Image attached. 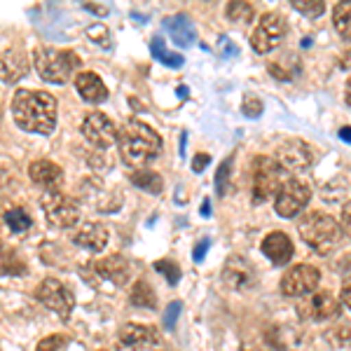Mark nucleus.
<instances>
[{"mask_svg":"<svg viewBox=\"0 0 351 351\" xmlns=\"http://www.w3.org/2000/svg\"><path fill=\"white\" fill-rule=\"evenodd\" d=\"M12 117L28 134H52L56 127V101L49 92L19 89L12 96Z\"/></svg>","mask_w":351,"mask_h":351,"instance_id":"nucleus-1","label":"nucleus"},{"mask_svg":"<svg viewBox=\"0 0 351 351\" xmlns=\"http://www.w3.org/2000/svg\"><path fill=\"white\" fill-rule=\"evenodd\" d=\"M117 145H120V155L127 167L145 169L160 155L162 150V136L148 124L132 120L117 132Z\"/></svg>","mask_w":351,"mask_h":351,"instance_id":"nucleus-2","label":"nucleus"},{"mask_svg":"<svg viewBox=\"0 0 351 351\" xmlns=\"http://www.w3.org/2000/svg\"><path fill=\"white\" fill-rule=\"evenodd\" d=\"M300 239H302L314 253L319 256H328L337 248L339 239H342V228L332 216L328 213L311 211L302 220H300Z\"/></svg>","mask_w":351,"mask_h":351,"instance_id":"nucleus-3","label":"nucleus"},{"mask_svg":"<svg viewBox=\"0 0 351 351\" xmlns=\"http://www.w3.org/2000/svg\"><path fill=\"white\" fill-rule=\"evenodd\" d=\"M33 64H36L38 75L45 82L66 84L73 77V73L80 68V56L71 49H56V47H38L33 52Z\"/></svg>","mask_w":351,"mask_h":351,"instance_id":"nucleus-4","label":"nucleus"},{"mask_svg":"<svg viewBox=\"0 0 351 351\" xmlns=\"http://www.w3.org/2000/svg\"><path fill=\"white\" fill-rule=\"evenodd\" d=\"M284 185V169L276 164L274 157L258 155L251 164V190L256 202H267Z\"/></svg>","mask_w":351,"mask_h":351,"instance_id":"nucleus-5","label":"nucleus"},{"mask_svg":"<svg viewBox=\"0 0 351 351\" xmlns=\"http://www.w3.org/2000/svg\"><path fill=\"white\" fill-rule=\"evenodd\" d=\"M40 202L45 208V216H47V223L52 228L68 230L75 228L77 220H80V204L73 197L64 195V192H45Z\"/></svg>","mask_w":351,"mask_h":351,"instance_id":"nucleus-6","label":"nucleus"},{"mask_svg":"<svg viewBox=\"0 0 351 351\" xmlns=\"http://www.w3.org/2000/svg\"><path fill=\"white\" fill-rule=\"evenodd\" d=\"M115 351H167V342L157 328L127 324L117 335Z\"/></svg>","mask_w":351,"mask_h":351,"instance_id":"nucleus-7","label":"nucleus"},{"mask_svg":"<svg viewBox=\"0 0 351 351\" xmlns=\"http://www.w3.org/2000/svg\"><path fill=\"white\" fill-rule=\"evenodd\" d=\"M311 199V185L307 180H300V178H288L284 180L281 190L276 192V213L281 218H295L300 211L309 204Z\"/></svg>","mask_w":351,"mask_h":351,"instance_id":"nucleus-8","label":"nucleus"},{"mask_svg":"<svg viewBox=\"0 0 351 351\" xmlns=\"http://www.w3.org/2000/svg\"><path fill=\"white\" fill-rule=\"evenodd\" d=\"M276 164L281 169L291 173H302V171H309L311 164H314L316 155H314V148L302 138H288L284 143L276 148Z\"/></svg>","mask_w":351,"mask_h":351,"instance_id":"nucleus-9","label":"nucleus"},{"mask_svg":"<svg viewBox=\"0 0 351 351\" xmlns=\"http://www.w3.org/2000/svg\"><path fill=\"white\" fill-rule=\"evenodd\" d=\"M286 31H288V24L284 16L276 12H267L258 21L256 31H253L251 47L256 49L258 54H269L271 49H276L281 45V40L286 38Z\"/></svg>","mask_w":351,"mask_h":351,"instance_id":"nucleus-10","label":"nucleus"},{"mask_svg":"<svg viewBox=\"0 0 351 351\" xmlns=\"http://www.w3.org/2000/svg\"><path fill=\"white\" fill-rule=\"evenodd\" d=\"M36 298L47 307L49 311H54L56 316H61L64 321L71 319V311L75 307V295L68 288L64 281L59 279H45L36 291Z\"/></svg>","mask_w":351,"mask_h":351,"instance_id":"nucleus-11","label":"nucleus"},{"mask_svg":"<svg viewBox=\"0 0 351 351\" xmlns=\"http://www.w3.org/2000/svg\"><path fill=\"white\" fill-rule=\"evenodd\" d=\"M321 284V271L314 265H295L281 279V293L288 298H304Z\"/></svg>","mask_w":351,"mask_h":351,"instance_id":"nucleus-12","label":"nucleus"},{"mask_svg":"<svg viewBox=\"0 0 351 351\" xmlns=\"http://www.w3.org/2000/svg\"><path fill=\"white\" fill-rule=\"evenodd\" d=\"M82 134L96 148H110L117 141V129L108 115L104 112H89L82 120Z\"/></svg>","mask_w":351,"mask_h":351,"instance_id":"nucleus-13","label":"nucleus"},{"mask_svg":"<svg viewBox=\"0 0 351 351\" xmlns=\"http://www.w3.org/2000/svg\"><path fill=\"white\" fill-rule=\"evenodd\" d=\"M298 311H300V316L311 319V321H330V319H337L339 316L342 304H339V300L332 295V293L319 291L309 300H304V302L298 307Z\"/></svg>","mask_w":351,"mask_h":351,"instance_id":"nucleus-14","label":"nucleus"},{"mask_svg":"<svg viewBox=\"0 0 351 351\" xmlns=\"http://www.w3.org/2000/svg\"><path fill=\"white\" fill-rule=\"evenodd\" d=\"M28 176L31 180L43 188L45 192H59L61 185H64V169L59 164L49 162V160H38L28 167Z\"/></svg>","mask_w":351,"mask_h":351,"instance_id":"nucleus-15","label":"nucleus"},{"mask_svg":"<svg viewBox=\"0 0 351 351\" xmlns=\"http://www.w3.org/2000/svg\"><path fill=\"white\" fill-rule=\"evenodd\" d=\"M28 73V59L21 47H10L0 54V80L5 84H14Z\"/></svg>","mask_w":351,"mask_h":351,"instance_id":"nucleus-16","label":"nucleus"},{"mask_svg":"<svg viewBox=\"0 0 351 351\" xmlns=\"http://www.w3.org/2000/svg\"><path fill=\"white\" fill-rule=\"evenodd\" d=\"M92 267L99 279L112 281L115 286H127L129 276H132V265L124 256H110L101 263H92Z\"/></svg>","mask_w":351,"mask_h":351,"instance_id":"nucleus-17","label":"nucleus"},{"mask_svg":"<svg viewBox=\"0 0 351 351\" xmlns=\"http://www.w3.org/2000/svg\"><path fill=\"white\" fill-rule=\"evenodd\" d=\"M260 248L269 258V263L279 265V267L288 265L293 258V241L288 239V234H284V232H269L263 239V246Z\"/></svg>","mask_w":351,"mask_h":351,"instance_id":"nucleus-18","label":"nucleus"},{"mask_svg":"<svg viewBox=\"0 0 351 351\" xmlns=\"http://www.w3.org/2000/svg\"><path fill=\"white\" fill-rule=\"evenodd\" d=\"M253 279H256V274H253L251 265H248L243 258L232 256L228 263H225V267H223V281L230 288H234V291H243V288H248V286L253 284Z\"/></svg>","mask_w":351,"mask_h":351,"instance_id":"nucleus-19","label":"nucleus"},{"mask_svg":"<svg viewBox=\"0 0 351 351\" xmlns=\"http://www.w3.org/2000/svg\"><path fill=\"white\" fill-rule=\"evenodd\" d=\"M75 89L77 94L82 96V101H87V104H104L106 99H108V87L104 84L96 73H80V75L75 77Z\"/></svg>","mask_w":351,"mask_h":351,"instance_id":"nucleus-20","label":"nucleus"},{"mask_svg":"<svg viewBox=\"0 0 351 351\" xmlns=\"http://www.w3.org/2000/svg\"><path fill=\"white\" fill-rule=\"evenodd\" d=\"M75 243L92 253H101L108 243V230L101 223H87L75 232Z\"/></svg>","mask_w":351,"mask_h":351,"instance_id":"nucleus-21","label":"nucleus"},{"mask_svg":"<svg viewBox=\"0 0 351 351\" xmlns=\"http://www.w3.org/2000/svg\"><path fill=\"white\" fill-rule=\"evenodd\" d=\"M164 28H167L171 40L178 45V47H190V45L197 40V31H195V26H192L188 14L169 16V19L164 21Z\"/></svg>","mask_w":351,"mask_h":351,"instance_id":"nucleus-22","label":"nucleus"},{"mask_svg":"<svg viewBox=\"0 0 351 351\" xmlns=\"http://www.w3.org/2000/svg\"><path fill=\"white\" fill-rule=\"evenodd\" d=\"M302 71V64L295 54H286L284 59H276L269 64V73L276 77V80H284V82H291L298 73Z\"/></svg>","mask_w":351,"mask_h":351,"instance_id":"nucleus-23","label":"nucleus"},{"mask_svg":"<svg viewBox=\"0 0 351 351\" xmlns=\"http://www.w3.org/2000/svg\"><path fill=\"white\" fill-rule=\"evenodd\" d=\"M132 183L138 190L150 192V195H160L164 190V180L157 171H150V169H138V171L132 173Z\"/></svg>","mask_w":351,"mask_h":351,"instance_id":"nucleus-24","label":"nucleus"},{"mask_svg":"<svg viewBox=\"0 0 351 351\" xmlns=\"http://www.w3.org/2000/svg\"><path fill=\"white\" fill-rule=\"evenodd\" d=\"M3 220H5V225L14 232V234H24V232H28L33 228V220H31V216H28V211L24 206L8 208V211L3 213Z\"/></svg>","mask_w":351,"mask_h":351,"instance_id":"nucleus-25","label":"nucleus"},{"mask_svg":"<svg viewBox=\"0 0 351 351\" xmlns=\"http://www.w3.org/2000/svg\"><path fill=\"white\" fill-rule=\"evenodd\" d=\"M332 24H335L339 38L351 40V0H342L332 10Z\"/></svg>","mask_w":351,"mask_h":351,"instance_id":"nucleus-26","label":"nucleus"},{"mask_svg":"<svg viewBox=\"0 0 351 351\" xmlns=\"http://www.w3.org/2000/svg\"><path fill=\"white\" fill-rule=\"evenodd\" d=\"M129 300H132V304H136V307H145V309H152L157 304L155 291H152L148 281H143V279L132 288V298Z\"/></svg>","mask_w":351,"mask_h":351,"instance_id":"nucleus-27","label":"nucleus"},{"mask_svg":"<svg viewBox=\"0 0 351 351\" xmlns=\"http://www.w3.org/2000/svg\"><path fill=\"white\" fill-rule=\"evenodd\" d=\"M150 54L155 56L157 61H162V64H167V66H171V68H180V66H183V56L169 52V49L164 47V40H162V38H152V43H150Z\"/></svg>","mask_w":351,"mask_h":351,"instance_id":"nucleus-28","label":"nucleus"},{"mask_svg":"<svg viewBox=\"0 0 351 351\" xmlns=\"http://www.w3.org/2000/svg\"><path fill=\"white\" fill-rule=\"evenodd\" d=\"M26 265L24 260L16 256L14 251H8V248H0V274H24Z\"/></svg>","mask_w":351,"mask_h":351,"instance_id":"nucleus-29","label":"nucleus"},{"mask_svg":"<svg viewBox=\"0 0 351 351\" xmlns=\"http://www.w3.org/2000/svg\"><path fill=\"white\" fill-rule=\"evenodd\" d=\"M225 14H228V19L234 21V24H248V21L253 19V8L248 3L234 0V3H230L228 8H225Z\"/></svg>","mask_w":351,"mask_h":351,"instance_id":"nucleus-30","label":"nucleus"},{"mask_svg":"<svg viewBox=\"0 0 351 351\" xmlns=\"http://www.w3.org/2000/svg\"><path fill=\"white\" fill-rule=\"evenodd\" d=\"M291 5L295 12L307 16V19H319L326 12V3H321V0H293Z\"/></svg>","mask_w":351,"mask_h":351,"instance_id":"nucleus-31","label":"nucleus"},{"mask_svg":"<svg viewBox=\"0 0 351 351\" xmlns=\"http://www.w3.org/2000/svg\"><path fill=\"white\" fill-rule=\"evenodd\" d=\"M87 36L92 38V43H96L99 47H104V49H110V47H112V43H110V31H108V28H106L104 24L89 26V28H87Z\"/></svg>","mask_w":351,"mask_h":351,"instance_id":"nucleus-32","label":"nucleus"},{"mask_svg":"<svg viewBox=\"0 0 351 351\" xmlns=\"http://www.w3.org/2000/svg\"><path fill=\"white\" fill-rule=\"evenodd\" d=\"M230 173H232V157H228V160L220 164L218 173H216V192L220 197H223L230 188Z\"/></svg>","mask_w":351,"mask_h":351,"instance_id":"nucleus-33","label":"nucleus"},{"mask_svg":"<svg viewBox=\"0 0 351 351\" xmlns=\"http://www.w3.org/2000/svg\"><path fill=\"white\" fill-rule=\"evenodd\" d=\"M155 269L160 271V274L167 276L169 286H176V284L180 281V269H178V265L171 263V260H157V263H155Z\"/></svg>","mask_w":351,"mask_h":351,"instance_id":"nucleus-34","label":"nucleus"},{"mask_svg":"<svg viewBox=\"0 0 351 351\" xmlns=\"http://www.w3.org/2000/svg\"><path fill=\"white\" fill-rule=\"evenodd\" d=\"M36 351H68V337L66 335H49L40 339Z\"/></svg>","mask_w":351,"mask_h":351,"instance_id":"nucleus-35","label":"nucleus"},{"mask_svg":"<svg viewBox=\"0 0 351 351\" xmlns=\"http://www.w3.org/2000/svg\"><path fill=\"white\" fill-rule=\"evenodd\" d=\"M241 110H243V115H246V117L263 115V101H260L256 94H246V96H243V101H241Z\"/></svg>","mask_w":351,"mask_h":351,"instance_id":"nucleus-36","label":"nucleus"},{"mask_svg":"<svg viewBox=\"0 0 351 351\" xmlns=\"http://www.w3.org/2000/svg\"><path fill=\"white\" fill-rule=\"evenodd\" d=\"M180 311H183V304L171 302V304H169V309H167V314H164V324H167L169 328H173L176 321H178V316H180Z\"/></svg>","mask_w":351,"mask_h":351,"instance_id":"nucleus-37","label":"nucleus"},{"mask_svg":"<svg viewBox=\"0 0 351 351\" xmlns=\"http://www.w3.org/2000/svg\"><path fill=\"white\" fill-rule=\"evenodd\" d=\"M208 162H211V155H206V152H199V155L192 160V171L195 173H202L204 169L208 167Z\"/></svg>","mask_w":351,"mask_h":351,"instance_id":"nucleus-38","label":"nucleus"},{"mask_svg":"<svg viewBox=\"0 0 351 351\" xmlns=\"http://www.w3.org/2000/svg\"><path fill=\"white\" fill-rule=\"evenodd\" d=\"M339 228H342V230L351 237V202L344 204V208H342V220H339Z\"/></svg>","mask_w":351,"mask_h":351,"instance_id":"nucleus-39","label":"nucleus"},{"mask_svg":"<svg viewBox=\"0 0 351 351\" xmlns=\"http://www.w3.org/2000/svg\"><path fill=\"white\" fill-rule=\"evenodd\" d=\"M208 246H211V241H208V239H202L199 243H197L195 251H192V258H195V263H202L204 256L208 253Z\"/></svg>","mask_w":351,"mask_h":351,"instance_id":"nucleus-40","label":"nucleus"},{"mask_svg":"<svg viewBox=\"0 0 351 351\" xmlns=\"http://www.w3.org/2000/svg\"><path fill=\"white\" fill-rule=\"evenodd\" d=\"M220 49H223L225 59H228V56H237V52H239V49H237L234 45H232L230 38H220Z\"/></svg>","mask_w":351,"mask_h":351,"instance_id":"nucleus-41","label":"nucleus"},{"mask_svg":"<svg viewBox=\"0 0 351 351\" xmlns=\"http://www.w3.org/2000/svg\"><path fill=\"white\" fill-rule=\"evenodd\" d=\"M339 68H342V71H351V47L339 56Z\"/></svg>","mask_w":351,"mask_h":351,"instance_id":"nucleus-42","label":"nucleus"},{"mask_svg":"<svg viewBox=\"0 0 351 351\" xmlns=\"http://www.w3.org/2000/svg\"><path fill=\"white\" fill-rule=\"evenodd\" d=\"M342 302H344V307H349L351 309V279L344 284L342 288Z\"/></svg>","mask_w":351,"mask_h":351,"instance_id":"nucleus-43","label":"nucleus"},{"mask_svg":"<svg viewBox=\"0 0 351 351\" xmlns=\"http://www.w3.org/2000/svg\"><path fill=\"white\" fill-rule=\"evenodd\" d=\"M337 136L344 141V143H351V127H342V129L337 132Z\"/></svg>","mask_w":351,"mask_h":351,"instance_id":"nucleus-44","label":"nucleus"},{"mask_svg":"<svg viewBox=\"0 0 351 351\" xmlns=\"http://www.w3.org/2000/svg\"><path fill=\"white\" fill-rule=\"evenodd\" d=\"M202 216H204V218L211 216V202H208V199H204V202H202Z\"/></svg>","mask_w":351,"mask_h":351,"instance_id":"nucleus-45","label":"nucleus"},{"mask_svg":"<svg viewBox=\"0 0 351 351\" xmlns=\"http://www.w3.org/2000/svg\"><path fill=\"white\" fill-rule=\"evenodd\" d=\"M84 8L92 10V12H96V14H106V12H108L106 8H96V5H89V3H84Z\"/></svg>","mask_w":351,"mask_h":351,"instance_id":"nucleus-46","label":"nucleus"},{"mask_svg":"<svg viewBox=\"0 0 351 351\" xmlns=\"http://www.w3.org/2000/svg\"><path fill=\"white\" fill-rule=\"evenodd\" d=\"M344 101H347V106L351 108V80L347 82V87H344Z\"/></svg>","mask_w":351,"mask_h":351,"instance_id":"nucleus-47","label":"nucleus"},{"mask_svg":"<svg viewBox=\"0 0 351 351\" xmlns=\"http://www.w3.org/2000/svg\"><path fill=\"white\" fill-rule=\"evenodd\" d=\"M188 89H185V87H178V96H180V99H188Z\"/></svg>","mask_w":351,"mask_h":351,"instance_id":"nucleus-48","label":"nucleus"},{"mask_svg":"<svg viewBox=\"0 0 351 351\" xmlns=\"http://www.w3.org/2000/svg\"><path fill=\"white\" fill-rule=\"evenodd\" d=\"M241 351H265V349H260V347H243Z\"/></svg>","mask_w":351,"mask_h":351,"instance_id":"nucleus-49","label":"nucleus"},{"mask_svg":"<svg viewBox=\"0 0 351 351\" xmlns=\"http://www.w3.org/2000/svg\"><path fill=\"white\" fill-rule=\"evenodd\" d=\"M0 248H3V241H0Z\"/></svg>","mask_w":351,"mask_h":351,"instance_id":"nucleus-50","label":"nucleus"}]
</instances>
